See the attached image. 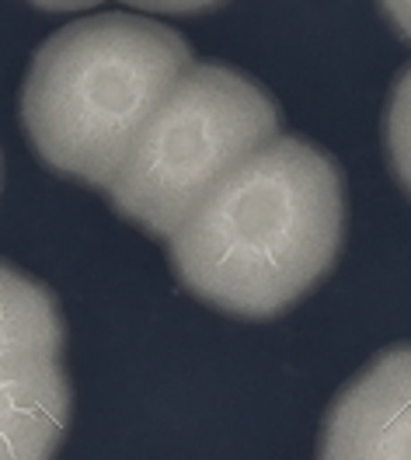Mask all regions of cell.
Returning a JSON list of instances; mask_svg holds the SVG:
<instances>
[{"mask_svg":"<svg viewBox=\"0 0 411 460\" xmlns=\"http://www.w3.org/2000/svg\"><path fill=\"white\" fill-rule=\"evenodd\" d=\"M345 224L338 161L303 137H272L168 237L171 272L220 314L272 321L328 279Z\"/></svg>","mask_w":411,"mask_h":460,"instance_id":"cell-1","label":"cell"},{"mask_svg":"<svg viewBox=\"0 0 411 460\" xmlns=\"http://www.w3.org/2000/svg\"><path fill=\"white\" fill-rule=\"evenodd\" d=\"M192 63L178 31L140 14H94L59 29L35 53L22 91L35 157L59 178L109 192Z\"/></svg>","mask_w":411,"mask_h":460,"instance_id":"cell-2","label":"cell"},{"mask_svg":"<svg viewBox=\"0 0 411 460\" xmlns=\"http://www.w3.org/2000/svg\"><path fill=\"white\" fill-rule=\"evenodd\" d=\"M279 137V105L258 81L220 63H192L129 150L109 199L122 220L168 241L203 199Z\"/></svg>","mask_w":411,"mask_h":460,"instance_id":"cell-3","label":"cell"},{"mask_svg":"<svg viewBox=\"0 0 411 460\" xmlns=\"http://www.w3.org/2000/svg\"><path fill=\"white\" fill-rule=\"evenodd\" d=\"M53 289L0 261V460H57L74 415Z\"/></svg>","mask_w":411,"mask_h":460,"instance_id":"cell-4","label":"cell"},{"mask_svg":"<svg viewBox=\"0 0 411 460\" xmlns=\"http://www.w3.org/2000/svg\"><path fill=\"white\" fill-rule=\"evenodd\" d=\"M318 460H411V345L383 349L335 394Z\"/></svg>","mask_w":411,"mask_h":460,"instance_id":"cell-5","label":"cell"},{"mask_svg":"<svg viewBox=\"0 0 411 460\" xmlns=\"http://www.w3.org/2000/svg\"><path fill=\"white\" fill-rule=\"evenodd\" d=\"M383 154L394 181L411 199V66L394 81L383 112Z\"/></svg>","mask_w":411,"mask_h":460,"instance_id":"cell-6","label":"cell"},{"mask_svg":"<svg viewBox=\"0 0 411 460\" xmlns=\"http://www.w3.org/2000/svg\"><path fill=\"white\" fill-rule=\"evenodd\" d=\"M129 7H140V11H153V14H196V11H209L223 0H122Z\"/></svg>","mask_w":411,"mask_h":460,"instance_id":"cell-7","label":"cell"},{"mask_svg":"<svg viewBox=\"0 0 411 460\" xmlns=\"http://www.w3.org/2000/svg\"><path fill=\"white\" fill-rule=\"evenodd\" d=\"M377 4H380L383 18L390 22V29L411 42V0H377Z\"/></svg>","mask_w":411,"mask_h":460,"instance_id":"cell-8","label":"cell"},{"mask_svg":"<svg viewBox=\"0 0 411 460\" xmlns=\"http://www.w3.org/2000/svg\"><path fill=\"white\" fill-rule=\"evenodd\" d=\"M46 11H84V7H98L101 0H31Z\"/></svg>","mask_w":411,"mask_h":460,"instance_id":"cell-9","label":"cell"},{"mask_svg":"<svg viewBox=\"0 0 411 460\" xmlns=\"http://www.w3.org/2000/svg\"><path fill=\"white\" fill-rule=\"evenodd\" d=\"M0 192H4V154H0Z\"/></svg>","mask_w":411,"mask_h":460,"instance_id":"cell-10","label":"cell"}]
</instances>
